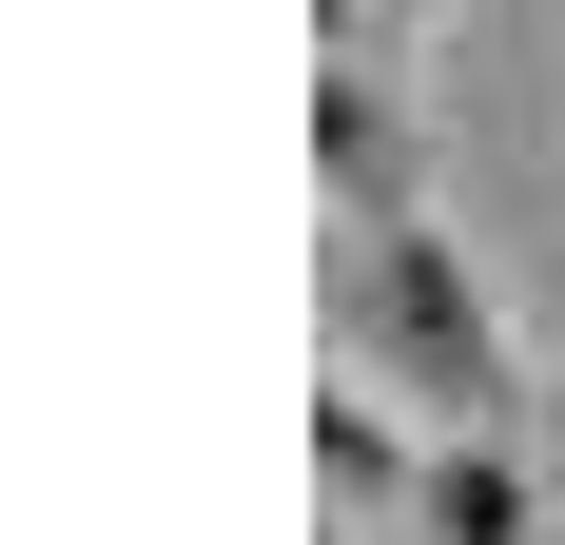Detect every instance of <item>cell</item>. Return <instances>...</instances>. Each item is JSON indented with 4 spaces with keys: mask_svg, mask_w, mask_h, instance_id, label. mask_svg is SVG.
<instances>
[{
    "mask_svg": "<svg viewBox=\"0 0 565 545\" xmlns=\"http://www.w3.org/2000/svg\"><path fill=\"white\" fill-rule=\"evenodd\" d=\"M332 351L371 389H409L429 429H526V409H546V371H526V331L488 312V272H468L449 215H371L332 254Z\"/></svg>",
    "mask_w": 565,
    "mask_h": 545,
    "instance_id": "1",
    "label": "cell"
},
{
    "mask_svg": "<svg viewBox=\"0 0 565 545\" xmlns=\"http://www.w3.org/2000/svg\"><path fill=\"white\" fill-rule=\"evenodd\" d=\"M312 195H332L351 234H371V215H429V117H409L391 40H332V58H312Z\"/></svg>",
    "mask_w": 565,
    "mask_h": 545,
    "instance_id": "2",
    "label": "cell"
},
{
    "mask_svg": "<svg viewBox=\"0 0 565 545\" xmlns=\"http://www.w3.org/2000/svg\"><path fill=\"white\" fill-rule=\"evenodd\" d=\"M409 526H429V545H565V506L526 488V429H449L429 488H409Z\"/></svg>",
    "mask_w": 565,
    "mask_h": 545,
    "instance_id": "3",
    "label": "cell"
},
{
    "mask_svg": "<svg viewBox=\"0 0 565 545\" xmlns=\"http://www.w3.org/2000/svg\"><path fill=\"white\" fill-rule=\"evenodd\" d=\"M312 488H332V545L371 526V506H409V488H429V448L391 429V389H371V371H332V389H312Z\"/></svg>",
    "mask_w": 565,
    "mask_h": 545,
    "instance_id": "4",
    "label": "cell"
},
{
    "mask_svg": "<svg viewBox=\"0 0 565 545\" xmlns=\"http://www.w3.org/2000/svg\"><path fill=\"white\" fill-rule=\"evenodd\" d=\"M391 20H409V0H312V40H391Z\"/></svg>",
    "mask_w": 565,
    "mask_h": 545,
    "instance_id": "5",
    "label": "cell"
},
{
    "mask_svg": "<svg viewBox=\"0 0 565 545\" xmlns=\"http://www.w3.org/2000/svg\"><path fill=\"white\" fill-rule=\"evenodd\" d=\"M526 448H546V506H565V371H546V409H526Z\"/></svg>",
    "mask_w": 565,
    "mask_h": 545,
    "instance_id": "6",
    "label": "cell"
}]
</instances>
